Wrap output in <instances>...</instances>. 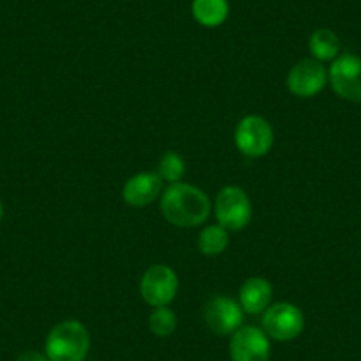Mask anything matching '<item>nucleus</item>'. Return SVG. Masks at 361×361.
<instances>
[{
  "mask_svg": "<svg viewBox=\"0 0 361 361\" xmlns=\"http://www.w3.org/2000/svg\"><path fill=\"white\" fill-rule=\"evenodd\" d=\"M89 345L90 338L85 326L78 321H64L51 329L44 347L50 361H83Z\"/></svg>",
  "mask_w": 361,
  "mask_h": 361,
  "instance_id": "obj_2",
  "label": "nucleus"
},
{
  "mask_svg": "<svg viewBox=\"0 0 361 361\" xmlns=\"http://www.w3.org/2000/svg\"><path fill=\"white\" fill-rule=\"evenodd\" d=\"M179 289L176 271L165 264L151 266L140 280V294L151 307H166Z\"/></svg>",
  "mask_w": 361,
  "mask_h": 361,
  "instance_id": "obj_4",
  "label": "nucleus"
},
{
  "mask_svg": "<svg viewBox=\"0 0 361 361\" xmlns=\"http://www.w3.org/2000/svg\"><path fill=\"white\" fill-rule=\"evenodd\" d=\"M16 361H50V360H48V356H43L41 353L29 350V353H23Z\"/></svg>",
  "mask_w": 361,
  "mask_h": 361,
  "instance_id": "obj_18",
  "label": "nucleus"
},
{
  "mask_svg": "<svg viewBox=\"0 0 361 361\" xmlns=\"http://www.w3.org/2000/svg\"><path fill=\"white\" fill-rule=\"evenodd\" d=\"M264 333L280 342L298 338L305 328V315L296 305L276 303L266 310L262 317Z\"/></svg>",
  "mask_w": 361,
  "mask_h": 361,
  "instance_id": "obj_3",
  "label": "nucleus"
},
{
  "mask_svg": "<svg viewBox=\"0 0 361 361\" xmlns=\"http://www.w3.org/2000/svg\"><path fill=\"white\" fill-rule=\"evenodd\" d=\"M177 326V317L170 308L166 307H156L152 310V314L149 315V329L154 333L159 338H165L170 336L176 331Z\"/></svg>",
  "mask_w": 361,
  "mask_h": 361,
  "instance_id": "obj_16",
  "label": "nucleus"
},
{
  "mask_svg": "<svg viewBox=\"0 0 361 361\" xmlns=\"http://www.w3.org/2000/svg\"><path fill=\"white\" fill-rule=\"evenodd\" d=\"M273 130L269 123L259 116H248L239 121L235 128V145L248 158L267 154L273 145Z\"/></svg>",
  "mask_w": 361,
  "mask_h": 361,
  "instance_id": "obj_7",
  "label": "nucleus"
},
{
  "mask_svg": "<svg viewBox=\"0 0 361 361\" xmlns=\"http://www.w3.org/2000/svg\"><path fill=\"white\" fill-rule=\"evenodd\" d=\"M163 179L156 172H142L131 177L124 185L123 199L133 207H145L154 202L161 193Z\"/></svg>",
  "mask_w": 361,
  "mask_h": 361,
  "instance_id": "obj_11",
  "label": "nucleus"
},
{
  "mask_svg": "<svg viewBox=\"0 0 361 361\" xmlns=\"http://www.w3.org/2000/svg\"><path fill=\"white\" fill-rule=\"evenodd\" d=\"M161 213L176 227H197L207 220L211 200L200 188L186 183H173L161 195Z\"/></svg>",
  "mask_w": 361,
  "mask_h": 361,
  "instance_id": "obj_1",
  "label": "nucleus"
},
{
  "mask_svg": "<svg viewBox=\"0 0 361 361\" xmlns=\"http://www.w3.org/2000/svg\"><path fill=\"white\" fill-rule=\"evenodd\" d=\"M185 159L180 158L177 152L169 151L161 156L158 165V173L163 180H169L170 185L179 183V179L185 176Z\"/></svg>",
  "mask_w": 361,
  "mask_h": 361,
  "instance_id": "obj_17",
  "label": "nucleus"
},
{
  "mask_svg": "<svg viewBox=\"0 0 361 361\" xmlns=\"http://www.w3.org/2000/svg\"><path fill=\"white\" fill-rule=\"evenodd\" d=\"M328 83V71L315 59L300 61L287 75V89L298 98H312Z\"/></svg>",
  "mask_w": 361,
  "mask_h": 361,
  "instance_id": "obj_8",
  "label": "nucleus"
},
{
  "mask_svg": "<svg viewBox=\"0 0 361 361\" xmlns=\"http://www.w3.org/2000/svg\"><path fill=\"white\" fill-rule=\"evenodd\" d=\"M218 224L227 231H241L252 220V202L238 186H225L216 197Z\"/></svg>",
  "mask_w": 361,
  "mask_h": 361,
  "instance_id": "obj_5",
  "label": "nucleus"
},
{
  "mask_svg": "<svg viewBox=\"0 0 361 361\" xmlns=\"http://www.w3.org/2000/svg\"><path fill=\"white\" fill-rule=\"evenodd\" d=\"M193 18L204 27H218L227 20L228 2L227 0H193Z\"/></svg>",
  "mask_w": 361,
  "mask_h": 361,
  "instance_id": "obj_13",
  "label": "nucleus"
},
{
  "mask_svg": "<svg viewBox=\"0 0 361 361\" xmlns=\"http://www.w3.org/2000/svg\"><path fill=\"white\" fill-rule=\"evenodd\" d=\"M333 90L342 99L361 103V59L343 54L333 61L328 73Z\"/></svg>",
  "mask_w": 361,
  "mask_h": 361,
  "instance_id": "obj_6",
  "label": "nucleus"
},
{
  "mask_svg": "<svg viewBox=\"0 0 361 361\" xmlns=\"http://www.w3.org/2000/svg\"><path fill=\"white\" fill-rule=\"evenodd\" d=\"M204 321L216 335H232L243 324V308L232 298L214 296L204 308Z\"/></svg>",
  "mask_w": 361,
  "mask_h": 361,
  "instance_id": "obj_9",
  "label": "nucleus"
},
{
  "mask_svg": "<svg viewBox=\"0 0 361 361\" xmlns=\"http://www.w3.org/2000/svg\"><path fill=\"white\" fill-rule=\"evenodd\" d=\"M228 245L227 228L221 225H209L199 235V250L206 257H216L225 252Z\"/></svg>",
  "mask_w": 361,
  "mask_h": 361,
  "instance_id": "obj_15",
  "label": "nucleus"
},
{
  "mask_svg": "<svg viewBox=\"0 0 361 361\" xmlns=\"http://www.w3.org/2000/svg\"><path fill=\"white\" fill-rule=\"evenodd\" d=\"M271 296H273L271 283L266 279L253 276L243 283L241 293H239V305L248 314H260L267 308Z\"/></svg>",
  "mask_w": 361,
  "mask_h": 361,
  "instance_id": "obj_12",
  "label": "nucleus"
},
{
  "mask_svg": "<svg viewBox=\"0 0 361 361\" xmlns=\"http://www.w3.org/2000/svg\"><path fill=\"white\" fill-rule=\"evenodd\" d=\"M2 216H4V206L0 202V220H2Z\"/></svg>",
  "mask_w": 361,
  "mask_h": 361,
  "instance_id": "obj_19",
  "label": "nucleus"
},
{
  "mask_svg": "<svg viewBox=\"0 0 361 361\" xmlns=\"http://www.w3.org/2000/svg\"><path fill=\"white\" fill-rule=\"evenodd\" d=\"M312 55L315 61H335L340 54V41L333 30L329 29H319L312 34L310 41H308Z\"/></svg>",
  "mask_w": 361,
  "mask_h": 361,
  "instance_id": "obj_14",
  "label": "nucleus"
},
{
  "mask_svg": "<svg viewBox=\"0 0 361 361\" xmlns=\"http://www.w3.org/2000/svg\"><path fill=\"white\" fill-rule=\"evenodd\" d=\"M269 338L255 326H245L232 333V361H269Z\"/></svg>",
  "mask_w": 361,
  "mask_h": 361,
  "instance_id": "obj_10",
  "label": "nucleus"
}]
</instances>
